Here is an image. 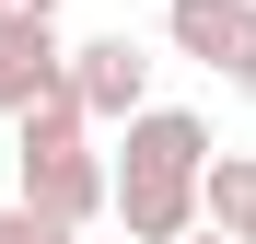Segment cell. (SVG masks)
Segmentation results:
<instances>
[{
    "label": "cell",
    "mask_w": 256,
    "mask_h": 244,
    "mask_svg": "<svg viewBox=\"0 0 256 244\" xmlns=\"http://www.w3.org/2000/svg\"><path fill=\"white\" fill-rule=\"evenodd\" d=\"M198 175H210V116L140 105L128 116V151H116V221H128V244H186L210 221L198 210Z\"/></svg>",
    "instance_id": "1"
},
{
    "label": "cell",
    "mask_w": 256,
    "mask_h": 244,
    "mask_svg": "<svg viewBox=\"0 0 256 244\" xmlns=\"http://www.w3.org/2000/svg\"><path fill=\"white\" fill-rule=\"evenodd\" d=\"M163 35H175V58H198L210 81L256 93V0H163Z\"/></svg>",
    "instance_id": "2"
},
{
    "label": "cell",
    "mask_w": 256,
    "mask_h": 244,
    "mask_svg": "<svg viewBox=\"0 0 256 244\" xmlns=\"http://www.w3.org/2000/svg\"><path fill=\"white\" fill-rule=\"evenodd\" d=\"M12 175H24V198L47 221H94V210H116V163L105 151H82V140H47V151H12Z\"/></svg>",
    "instance_id": "3"
},
{
    "label": "cell",
    "mask_w": 256,
    "mask_h": 244,
    "mask_svg": "<svg viewBox=\"0 0 256 244\" xmlns=\"http://www.w3.org/2000/svg\"><path fill=\"white\" fill-rule=\"evenodd\" d=\"M70 93H82L94 128H128V116L152 105V58L128 47V35H82V47H70Z\"/></svg>",
    "instance_id": "4"
},
{
    "label": "cell",
    "mask_w": 256,
    "mask_h": 244,
    "mask_svg": "<svg viewBox=\"0 0 256 244\" xmlns=\"http://www.w3.org/2000/svg\"><path fill=\"white\" fill-rule=\"evenodd\" d=\"M47 81H70V47H58V12L47 23H0V116H24Z\"/></svg>",
    "instance_id": "5"
},
{
    "label": "cell",
    "mask_w": 256,
    "mask_h": 244,
    "mask_svg": "<svg viewBox=\"0 0 256 244\" xmlns=\"http://www.w3.org/2000/svg\"><path fill=\"white\" fill-rule=\"evenodd\" d=\"M198 210L222 221V233H256V151H210V175H198Z\"/></svg>",
    "instance_id": "6"
},
{
    "label": "cell",
    "mask_w": 256,
    "mask_h": 244,
    "mask_svg": "<svg viewBox=\"0 0 256 244\" xmlns=\"http://www.w3.org/2000/svg\"><path fill=\"white\" fill-rule=\"evenodd\" d=\"M0 244H70V221H47L35 198H12V210H0Z\"/></svg>",
    "instance_id": "7"
},
{
    "label": "cell",
    "mask_w": 256,
    "mask_h": 244,
    "mask_svg": "<svg viewBox=\"0 0 256 244\" xmlns=\"http://www.w3.org/2000/svg\"><path fill=\"white\" fill-rule=\"evenodd\" d=\"M58 12V0H0V23H47Z\"/></svg>",
    "instance_id": "8"
},
{
    "label": "cell",
    "mask_w": 256,
    "mask_h": 244,
    "mask_svg": "<svg viewBox=\"0 0 256 244\" xmlns=\"http://www.w3.org/2000/svg\"><path fill=\"white\" fill-rule=\"evenodd\" d=\"M186 244H244V233H222V221H198V233H186Z\"/></svg>",
    "instance_id": "9"
},
{
    "label": "cell",
    "mask_w": 256,
    "mask_h": 244,
    "mask_svg": "<svg viewBox=\"0 0 256 244\" xmlns=\"http://www.w3.org/2000/svg\"><path fill=\"white\" fill-rule=\"evenodd\" d=\"M244 244H256V233H244Z\"/></svg>",
    "instance_id": "10"
}]
</instances>
